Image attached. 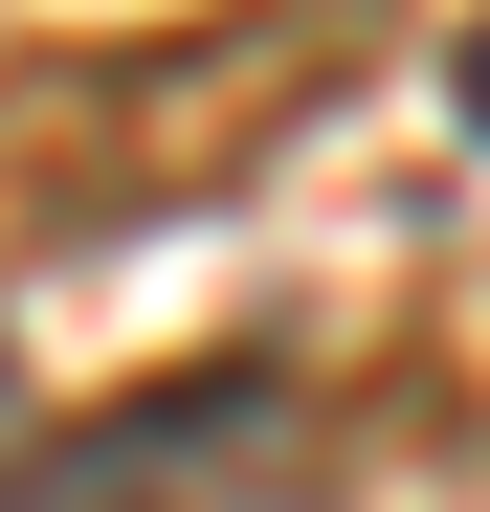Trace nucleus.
Listing matches in <instances>:
<instances>
[{
  "label": "nucleus",
  "instance_id": "f03ea898",
  "mask_svg": "<svg viewBox=\"0 0 490 512\" xmlns=\"http://www.w3.org/2000/svg\"><path fill=\"white\" fill-rule=\"evenodd\" d=\"M446 112H468V134H490V0H468V45H446Z\"/></svg>",
  "mask_w": 490,
  "mask_h": 512
},
{
  "label": "nucleus",
  "instance_id": "f257e3e1",
  "mask_svg": "<svg viewBox=\"0 0 490 512\" xmlns=\"http://www.w3.org/2000/svg\"><path fill=\"white\" fill-rule=\"evenodd\" d=\"M312 490V401L268 357H223L179 401H134V423H67V446L0 468V512H290Z\"/></svg>",
  "mask_w": 490,
  "mask_h": 512
}]
</instances>
